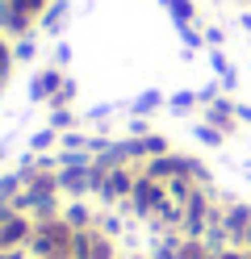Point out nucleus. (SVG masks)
I'll return each mask as SVG.
<instances>
[{
    "label": "nucleus",
    "mask_w": 251,
    "mask_h": 259,
    "mask_svg": "<svg viewBox=\"0 0 251 259\" xmlns=\"http://www.w3.org/2000/svg\"><path fill=\"white\" fill-rule=\"evenodd\" d=\"M226 230L239 247H251V205H234L226 213Z\"/></svg>",
    "instance_id": "nucleus-1"
},
{
    "label": "nucleus",
    "mask_w": 251,
    "mask_h": 259,
    "mask_svg": "<svg viewBox=\"0 0 251 259\" xmlns=\"http://www.w3.org/2000/svg\"><path fill=\"white\" fill-rule=\"evenodd\" d=\"M209 125L213 130H230L234 125V105L230 101H213L209 105Z\"/></svg>",
    "instance_id": "nucleus-2"
},
{
    "label": "nucleus",
    "mask_w": 251,
    "mask_h": 259,
    "mask_svg": "<svg viewBox=\"0 0 251 259\" xmlns=\"http://www.w3.org/2000/svg\"><path fill=\"white\" fill-rule=\"evenodd\" d=\"M167 5H172V17H176V25H184V21L193 17V5H189V0H167Z\"/></svg>",
    "instance_id": "nucleus-3"
},
{
    "label": "nucleus",
    "mask_w": 251,
    "mask_h": 259,
    "mask_svg": "<svg viewBox=\"0 0 251 259\" xmlns=\"http://www.w3.org/2000/svg\"><path fill=\"white\" fill-rule=\"evenodd\" d=\"M234 117H239V121H247V125H251V105H234Z\"/></svg>",
    "instance_id": "nucleus-4"
},
{
    "label": "nucleus",
    "mask_w": 251,
    "mask_h": 259,
    "mask_svg": "<svg viewBox=\"0 0 251 259\" xmlns=\"http://www.w3.org/2000/svg\"><path fill=\"white\" fill-rule=\"evenodd\" d=\"M193 101H197V96H189V92H180V96H176V101H172V105H176V109H189Z\"/></svg>",
    "instance_id": "nucleus-5"
},
{
    "label": "nucleus",
    "mask_w": 251,
    "mask_h": 259,
    "mask_svg": "<svg viewBox=\"0 0 251 259\" xmlns=\"http://www.w3.org/2000/svg\"><path fill=\"white\" fill-rule=\"evenodd\" d=\"M218 259H251V251H222Z\"/></svg>",
    "instance_id": "nucleus-6"
},
{
    "label": "nucleus",
    "mask_w": 251,
    "mask_h": 259,
    "mask_svg": "<svg viewBox=\"0 0 251 259\" xmlns=\"http://www.w3.org/2000/svg\"><path fill=\"white\" fill-rule=\"evenodd\" d=\"M239 25H243L247 34H251V13H243V17H239Z\"/></svg>",
    "instance_id": "nucleus-7"
},
{
    "label": "nucleus",
    "mask_w": 251,
    "mask_h": 259,
    "mask_svg": "<svg viewBox=\"0 0 251 259\" xmlns=\"http://www.w3.org/2000/svg\"><path fill=\"white\" fill-rule=\"evenodd\" d=\"M243 5H251V0H243Z\"/></svg>",
    "instance_id": "nucleus-8"
}]
</instances>
